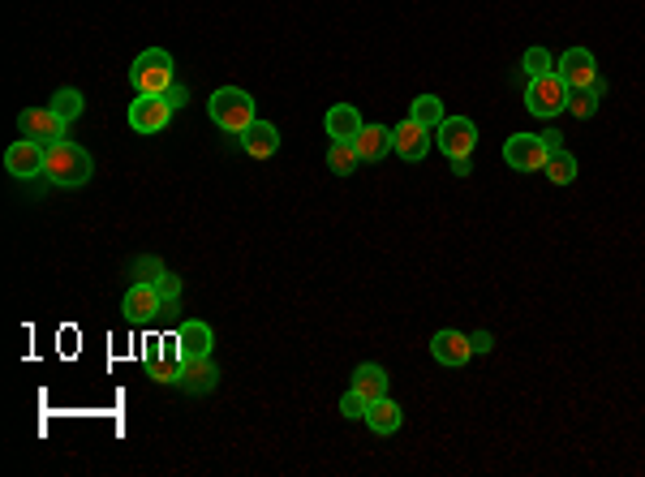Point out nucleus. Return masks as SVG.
Returning a JSON list of instances; mask_svg holds the SVG:
<instances>
[{"mask_svg":"<svg viewBox=\"0 0 645 477\" xmlns=\"http://www.w3.org/2000/svg\"><path fill=\"white\" fill-rule=\"evenodd\" d=\"M521 69H525L529 78H542V74H551V69H555V61H551L547 48H529V52L521 56Z\"/></svg>","mask_w":645,"mask_h":477,"instance_id":"nucleus-27","label":"nucleus"},{"mask_svg":"<svg viewBox=\"0 0 645 477\" xmlns=\"http://www.w3.org/2000/svg\"><path fill=\"white\" fill-rule=\"evenodd\" d=\"M452 172H456V177H469V155L465 159H452Z\"/></svg>","mask_w":645,"mask_h":477,"instance_id":"nucleus-33","label":"nucleus"},{"mask_svg":"<svg viewBox=\"0 0 645 477\" xmlns=\"http://www.w3.org/2000/svg\"><path fill=\"white\" fill-rule=\"evenodd\" d=\"M18 129H22V138H35V142H61L65 138V129H69V121L65 117H56L52 108H26L22 117H18Z\"/></svg>","mask_w":645,"mask_h":477,"instance_id":"nucleus-12","label":"nucleus"},{"mask_svg":"<svg viewBox=\"0 0 645 477\" xmlns=\"http://www.w3.org/2000/svg\"><path fill=\"white\" fill-rule=\"evenodd\" d=\"M164 99H168V104H172V112H177V108H185V104H190V91H185V86H181V82H172V86H168V95H164Z\"/></svg>","mask_w":645,"mask_h":477,"instance_id":"nucleus-30","label":"nucleus"},{"mask_svg":"<svg viewBox=\"0 0 645 477\" xmlns=\"http://www.w3.org/2000/svg\"><path fill=\"white\" fill-rule=\"evenodd\" d=\"M353 392H362L366 400H379V396H387V370L383 366H357L353 370Z\"/></svg>","mask_w":645,"mask_h":477,"instance_id":"nucleus-22","label":"nucleus"},{"mask_svg":"<svg viewBox=\"0 0 645 477\" xmlns=\"http://www.w3.org/2000/svg\"><path fill=\"white\" fill-rule=\"evenodd\" d=\"M362 422H370V430H375V435H396L400 422H405V409H400L396 400L379 396V400H370V409H366Z\"/></svg>","mask_w":645,"mask_h":477,"instance_id":"nucleus-19","label":"nucleus"},{"mask_svg":"<svg viewBox=\"0 0 645 477\" xmlns=\"http://www.w3.org/2000/svg\"><path fill=\"white\" fill-rule=\"evenodd\" d=\"M435 134H439V151L448 159H465V155H473V147H478V125H473L469 117H448Z\"/></svg>","mask_w":645,"mask_h":477,"instance_id":"nucleus-11","label":"nucleus"},{"mask_svg":"<svg viewBox=\"0 0 645 477\" xmlns=\"http://www.w3.org/2000/svg\"><path fill=\"white\" fill-rule=\"evenodd\" d=\"M168 125H172V104L164 95H138L129 104V129H138V134H164Z\"/></svg>","mask_w":645,"mask_h":477,"instance_id":"nucleus-7","label":"nucleus"},{"mask_svg":"<svg viewBox=\"0 0 645 477\" xmlns=\"http://www.w3.org/2000/svg\"><path fill=\"white\" fill-rule=\"evenodd\" d=\"M486 349H491V336L482 331V336H473V353H486Z\"/></svg>","mask_w":645,"mask_h":477,"instance_id":"nucleus-32","label":"nucleus"},{"mask_svg":"<svg viewBox=\"0 0 645 477\" xmlns=\"http://www.w3.org/2000/svg\"><path fill=\"white\" fill-rule=\"evenodd\" d=\"M357 155H362V164H379L387 151H396V134L387 125H362V134L353 138Z\"/></svg>","mask_w":645,"mask_h":477,"instance_id":"nucleus-18","label":"nucleus"},{"mask_svg":"<svg viewBox=\"0 0 645 477\" xmlns=\"http://www.w3.org/2000/svg\"><path fill=\"white\" fill-rule=\"evenodd\" d=\"M43 164H48V147L35 142V138H22V142H13V147L5 151V168H9V177H18V181L39 177Z\"/></svg>","mask_w":645,"mask_h":477,"instance_id":"nucleus-10","label":"nucleus"},{"mask_svg":"<svg viewBox=\"0 0 645 477\" xmlns=\"http://www.w3.org/2000/svg\"><path fill=\"white\" fill-rule=\"evenodd\" d=\"M602 95H607V82H594V86H585V91H568V112L572 117H581V121H590L598 104H602Z\"/></svg>","mask_w":645,"mask_h":477,"instance_id":"nucleus-21","label":"nucleus"},{"mask_svg":"<svg viewBox=\"0 0 645 477\" xmlns=\"http://www.w3.org/2000/svg\"><path fill=\"white\" fill-rule=\"evenodd\" d=\"M56 117H65V121H78L82 117V108H86V99H82V91L78 86H61V91L52 95V104H48Z\"/></svg>","mask_w":645,"mask_h":477,"instance_id":"nucleus-26","label":"nucleus"},{"mask_svg":"<svg viewBox=\"0 0 645 477\" xmlns=\"http://www.w3.org/2000/svg\"><path fill=\"white\" fill-rule=\"evenodd\" d=\"M525 108L534 112V117H559V112H568V86L564 78L555 74H542V78H529L525 86Z\"/></svg>","mask_w":645,"mask_h":477,"instance_id":"nucleus-5","label":"nucleus"},{"mask_svg":"<svg viewBox=\"0 0 645 477\" xmlns=\"http://www.w3.org/2000/svg\"><path fill=\"white\" fill-rule=\"evenodd\" d=\"M430 357H435L439 366H452V370H461L465 361L473 357V340L465 336V331H452V327H443V331H435V340H430Z\"/></svg>","mask_w":645,"mask_h":477,"instance_id":"nucleus-13","label":"nucleus"},{"mask_svg":"<svg viewBox=\"0 0 645 477\" xmlns=\"http://www.w3.org/2000/svg\"><path fill=\"white\" fill-rule=\"evenodd\" d=\"M409 117L418 121L422 129H430V134L448 121V117H443V99L439 95H418V99H413V108H409Z\"/></svg>","mask_w":645,"mask_h":477,"instance_id":"nucleus-23","label":"nucleus"},{"mask_svg":"<svg viewBox=\"0 0 645 477\" xmlns=\"http://www.w3.org/2000/svg\"><path fill=\"white\" fill-rule=\"evenodd\" d=\"M172 82H177L172 78V52H164V48L138 52V61L129 65V86H134L138 95H168Z\"/></svg>","mask_w":645,"mask_h":477,"instance_id":"nucleus-3","label":"nucleus"},{"mask_svg":"<svg viewBox=\"0 0 645 477\" xmlns=\"http://www.w3.org/2000/svg\"><path fill=\"white\" fill-rule=\"evenodd\" d=\"M160 310H164V297H160V288H155L151 280L129 284V293L121 297V314H125L129 327H151V323H160Z\"/></svg>","mask_w":645,"mask_h":477,"instance_id":"nucleus-6","label":"nucleus"},{"mask_svg":"<svg viewBox=\"0 0 645 477\" xmlns=\"http://www.w3.org/2000/svg\"><path fill=\"white\" fill-rule=\"evenodd\" d=\"M177 340H181V357L185 361L211 357V349H215V331L203 323V318H185V323L177 327Z\"/></svg>","mask_w":645,"mask_h":477,"instance_id":"nucleus-15","label":"nucleus"},{"mask_svg":"<svg viewBox=\"0 0 645 477\" xmlns=\"http://www.w3.org/2000/svg\"><path fill=\"white\" fill-rule=\"evenodd\" d=\"M366 409H370V400H366L362 392H353V387L340 396V413H344V417H353V422H357V417H366Z\"/></svg>","mask_w":645,"mask_h":477,"instance_id":"nucleus-28","label":"nucleus"},{"mask_svg":"<svg viewBox=\"0 0 645 477\" xmlns=\"http://www.w3.org/2000/svg\"><path fill=\"white\" fill-rule=\"evenodd\" d=\"M151 284L160 288V297H164V301H177V297H181V280L172 276V271H160V276H155Z\"/></svg>","mask_w":645,"mask_h":477,"instance_id":"nucleus-29","label":"nucleus"},{"mask_svg":"<svg viewBox=\"0 0 645 477\" xmlns=\"http://www.w3.org/2000/svg\"><path fill=\"white\" fill-rule=\"evenodd\" d=\"M327 138L332 142H353L357 134H362V112H357L353 104H336L332 112H327Z\"/></svg>","mask_w":645,"mask_h":477,"instance_id":"nucleus-20","label":"nucleus"},{"mask_svg":"<svg viewBox=\"0 0 645 477\" xmlns=\"http://www.w3.org/2000/svg\"><path fill=\"white\" fill-rule=\"evenodd\" d=\"M542 142H547V151H559V147H564V134H559V129H547Z\"/></svg>","mask_w":645,"mask_h":477,"instance_id":"nucleus-31","label":"nucleus"},{"mask_svg":"<svg viewBox=\"0 0 645 477\" xmlns=\"http://www.w3.org/2000/svg\"><path fill=\"white\" fill-rule=\"evenodd\" d=\"M207 112H211V121L224 129V134H241V129H250L258 121V112H254V95L250 91H241V86H220L211 99H207Z\"/></svg>","mask_w":645,"mask_h":477,"instance_id":"nucleus-2","label":"nucleus"},{"mask_svg":"<svg viewBox=\"0 0 645 477\" xmlns=\"http://www.w3.org/2000/svg\"><path fill=\"white\" fill-rule=\"evenodd\" d=\"M237 142H241V151H246V155H254V159H271V155L280 151V129L271 125V121H254L250 129H241Z\"/></svg>","mask_w":645,"mask_h":477,"instance_id":"nucleus-16","label":"nucleus"},{"mask_svg":"<svg viewBox=\"0 0 645 477\" xmlns=\"http://www.w3.org/2000/svg\"><path fill=\"white\" fill-rule=\"evenodd\" d=\"M392 134H396V155L400 159H409V164H418V159H426L430 155V129H422L418 121H400L396 129H392Z\"/></svg>","mask_w":645,"mask_h":477,"instance_id":"nucleus-17","label":"nucleus"},{"mask_svg":"<svg viewBox=\"0 0 645 477\" xmlns=\"http://www.w3.org/2000/svg\"><path fill=\"white\" fill-rule=\"evenodd\" d=\"M177 387L185 396H207L220 387V366L211 357H198V361H185L181 374H177Z\"/></svg>","mask_w":645,"mask_h":477,"instance_id":"nucleus-14","label":"nucleus"},{"mask_svg":"<svg viewBox=\"0 0 645 477\" xmlns=\"http://www.w3.org/2000/svg\"><path fill=\"white\" fill-rule=\"evenodd\" d=\"M547 181H555V185H572L577 181V155H572L568 147H559V151H551L547 155Z\"/></svg>","mask_w":645,"mask_h":477,"instance_id":"nucleus-24","label":"nucleus"},{"mask_svg":"<svg viewBox=\"0 0 645 477\" xmlns=\"http://www.w3.org/2000/svg\"><path fill=\"white\" fill-rule=\"evenodd\" d=\"M43 177H48L52 185H61V190H78V185H86L95 177V159L86 147H78V142H48V164H43Z\"/></svg>","mask_w":645,"mask_h":477,"instance_id":"nucleus-1","label":"nucleus"},{"mask_svg":"<svg viewBox=\"0 0 645 477\" xmlns=\"http://www.w3.org/2000/svg\"><path fill=\"white\" fill-rule=\"evenodd\" d=\"M142 361H147V379H155V383H177V374L185 366L177 331H172V336H168V331H164V336H151Z\"/></svg>","mask_w":645,"mask_h":477,"instance_id":"nucleus-4","label":"nucleus"},{"mask_svg":"<svg viewBox=\"0 0 645 477\" xmlns=\"http://www.w3.org/2000/svg\"><path fill=\"white\" fill-rule=\"evenodd\" d=\"M547 142H542V134H512L504 142V159H508V168L516 172H542L547 168Z\"/></svg>","mask_w":645,"mask_h":477,"instance_id":"nucleus-8","label":"nucleus"},{"mask_svg":"<svg viewBox=\"0 0 645 477\" xmlns=\"http://www.w3.org/2000/svg\"><path fill=\"white\" fill-rule=\"evenodd\" d=\"M357 164H362V155H357L353 142H332V147H327V168H332L336 177H353Z\"/></svg>","mask_w":645,"mask_h":477,"instance_id":"nucleus-25","label":"nucleus"},{"mask_svg":"<svg viewBox=\"0 0 645 477\" xmlns=\"http://www.w3.org/2000/svg\"><path fill=\"white\" fill-rule=\"evenodd\" d=\"M555 74L564 78L568 91H585V86H594V82H598V61H594V52H590V48H568L564 56H559Z\"/></svg>","mask_w":645,"mask_h":477,"instance_id":"nucleus-9","label":"nucleus"}]
</instances>
